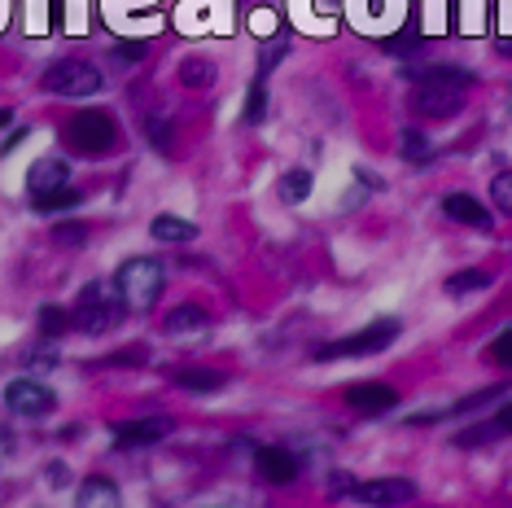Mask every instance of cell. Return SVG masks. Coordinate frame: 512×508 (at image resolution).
I'll return each mask as SVG.
<instances>
[{"label": "cell", "mask_w": 512, "mask_h": 508, "mask_svg": "<svg viewBox=\"0 0 512 508\" xmlns=\"http://www.w3.org/2000/svg\"><path fill=\"white\" fill-rule=\"evenodd\" d=\"M71 329V311H62V307H40V333L44 338H62V333Z\"/></svg>", "instance_id": "7402d4cb"}, {"label": "cell", "mask_w": 512, "mask_h": 508, "mask_svg": "<svg viewBox=\"0 0 512 508\" xmlns=\"http://www.w3.org/2000/svg\"><path fill=\"white\" fill-rule=\"evenodd\" d=\"M254 456H259V473L267 482H281L285 487V482L298 478V456L289 452V447H259Z\"/></svg>", "instance_id": "8fae6325"}, {"label": "cell", "mask_w": 512, "mask_h": 508, "mask_svg": "<svg viewBox=\"0 0 512 508\" xmlns=\"http://www.w3.org/2000/svg\"><path fill=\"white\" fill-rule=\"evenodd\" d=\"M5 408L14 412V417L36 421V417H49V412L57 408V399H53V390L44 386V381L18 377V381H9V386H5Z\"/></svg>", "instance_id": "8992f818"}, {"label": "cell", "mask_w": 512, "mask_h": 508, "mask_svg": "<svg viewBox=\"0 0 512 508\" xmlns=\"http://www.w3.org/2000/svg\"><path fill=\"white\" fill-rule=\"evenodd\" d=\"M316 9H320V14H333L337 5H333V0H316Z\"/></svg>", "instance_id": "74e56055"}, {"label": "cell", "mask_w": 512, "mask_h": 508, "mask_svg": "<svg viewBox=\"0 0 512 508\" xmlns=\"http://www.w3.org/2000/svg\"><path fill=\"white\" fill-rule=\"evenodd\" d=\"M491 360L504 364V368H512V329H504V333H499V338L491 342Z\"/></svg>", "instance_id": "83f0119b"}, {"label": "cell", "mask_w": 512, "mask_h": 508, "mask_svg": "<svg viewBox=\"0 0 512 508\" xmlns=\"http://www.w3.org/2000/svg\"><path fill=\"white\" fill-rule=\"evenodd\" d=\"M206 325H211V316H206L202 307H193V303L176 307L167 320H162V329H167V333H202Z\"/></svg>", "instance_id": "e0dca14e"}, {"label": "cell", "mask_w": 512, "mask_h": 508, "mask_svg": "<svg viewBox=\"0 0 512 508\" xmlns=\"http://www.w3.org/2000/svg\"><path fill=\"white\" fill-rule=\"evenodd\" d=\"M263 119H267V88L254 84L246 97V123H263Z\"/></svg>", "instance_id": "d4e9b609"}, {"label": "cell", "mask_w": 512, "mask_h": 508, "mask_svg": "<svg viewBox=\"0 0 512 508\" xmlns=\"http://www.w3.org/2000/svg\"><path fill=\"white\" fill-rule=\"evenodd\" d=\"M412 79L416 88H447V92H464L473 84V71H464V66H407L403 71Z\"/></svg>", "instance_id": "9c48e42d"}, {"label": "cell", "mask_w": 512, "mask_h": 508, "mask_svg": "<svg viewBox=\"0 0 512 508\" xmlns=\"http://www.w3.org/2000/svg\"><path fill=\"white\" fill-rule=\"evenodd\" d=\"M491 434H499L495 425H491V430H464V434H456V443H460V447H477V443H486Z\"/></svg>", "instance_id": "4dcf8cb0"}, {"label": "cell", "mask_w": 512, "mask_h": 508, "mask_svg": "<svg viewBox=\"0 0 512 508\" xmlns=\"http://www.w3.org/2000/svg\"><path fill=\"white\" fill-rule=\"evenodd\" d=\"M491 198H495L499 211L512 215V171H499V176L491 180Z\"/></svg>", "instance_id": "cb8c5ba5"}, {"label": "cell", "mask_w": 512, "mask_h": 508, "mask_svg": "<svg viewBox=\"0 0 512 508\" xmlns=\"http://www.w3.org/2000/svg\"><path fill=\"white\" fill-rule=\"evenodd\" d=\"M176 381L189 395H219L224 390V373H211V368H184Z\"/></svg>", "instance_id": "ac0fdd59"}, {"label": "cell", "mask_w": 512, "mask_h": 508, "mask_svg": "<svg viewBox=\"0 0 512 508\" xmlns=\"http://www.w3.org/2000/svg\"><path fill=\"white\" fill-rule=\"evenodd\" d=\"M281 53H285V44H281V40H276V44H272V49H263V53H259V66H263V71H272V66H276V62H281Z\"/></svg>", "instance_id": "d6a6232c"}, {"label": "cell", "mask_w": 512, "mask_h": 508, "mask_svg": "<svg viewBox=\"0 0 512 508\" xmlns=\"http://www.w3.org/2000/svg\"><path fill=\"white\" fill-rule=\"evenodd\" d=\"M66 141H71V149H79V154L101 158L119 145V127H114V119L101 110H79L75 119L66 123Z\"/></svg>", "instance_id": "3957f363"}, {"label": "cell", "mask_w": 512, "mask_h": 508, "mask_svg": "<svg viewBox=\"0 0 512 508\" xmlns=\"http://www.w3.org/2000/svg\"><path fill=\"white\" fill-rule=\"evenodd\" d=\"M504 395V386H486V390H477V395H464L460 403H456V412H477L482 403H491V399H499Z\"/></svg>", "instance_id": "4316f807"}, {"label": "cell", "mask_w": 512, "mask_h": 508, "mask_svg": "<svg viewBox=\"0 0 512 508\" xmlns=\"http://www.w3.org/2000/svg\"><path fill=\"white\" fill-rule=\"evenodd\" d=\"M0 127H9V110H0Z\"/></svg>", "instance_id": "ab89813d"}, {"label": "cell", "mask_w": 512, "mask_h": 508, "mask_svg": "<svg viewBox=\"0 0 512 508\" xmlns=\"http://www.w3.org/2000/svg\"><path fill=\"white\" fill-rule=\"evenodd\" d=\"M167 434H171L167 417H141V421L114 425V443H119V447H149V443H162Z\"/></svg>", "instance_id": "30bf717a"}, {"label": "cell", "mask_w": 512, "mask_h": 508, "mask_svg": "<svg viewBox=\"0 0 512 508\" xmlns=\"http://www.w3.org/2000/svg\"><path fill=\"white\" fill-rule=\"evenodd\" d=\"M123 298H119V285L114 281H92L84 294H79V307L71 316V329H84V333H106L123 320Z\"/></svg>", "instance_id": "6da1fadb"}, {"label": "cell", "mask_w": 512, "mask_h": 508, "mask_svg": "<svg viewBox=\"0 0 512 508\" xmlns=\"http://www.w3.org/2000/svg\"><path fill=\"white\" fill-rule=\"evenodd\" d=\"M416 110L429 114V119H451L460 106H464V92H447V88H416Z\"/></svg>", "instance_id": "4fadbf2b"}, {"label": "cell", "mask_w": 512, "mask_h": 508, "mask_svg": "<svg viewBox=\"0 0 512 508\" xmlns=\"http://www.w3.org/2000/svg\"><path fill=\"white\" fill-rule=\"evenodd\" d=\"M53 241H57V246H84V241H88V228H84V224H57V228H53Z\"/></svg>", "instance_id": "484cf974"}, {"label": "cell", "mask_w": 512, "mask_h": 508, "mask_svg": "<svg viewBox=\"0 0 512 508\" xmlns=\"http://www.w3.org/2000/svg\"><path fill=\"white\" fill-rule=\"evenodd\" d=\"M491 285V272H482V268H464V272H456L447 281V294L451 298H464V294H477V290H486Z\"/></svg>", "instance_id": "d6986e66"}, {"label": "cell", "mask_w": 512, "mask_h": 508, "mask_svg": "<svg viewBox=\"0 0 512 508\" xmlns=\"http://www.w3.org/2000/svg\"><path fill=\"white\" fill-rule=\"evenodd\" d=\"M31 364H36V368H53V364H57V351H49V346H40V351L31 355Z\"/></svg>", "instance_id": "8d00e7d4"}, {"label": "cell", "mask_w": 512, "mask_h": 508, "mask_svg": "<svg viewBox=\"0 0 512 508\" xmlns=\"http://www.w3.org/2000/svg\"><path fill=\"white\" fill-rule=\"evenodd\" d=\"M79 202H84V198H79V189H71V184H66V189L40 193V198H36V211H40V215H57V211H75Z\"/></svg>", "instance_id": "ffe728a7"}, {"label": "cell", "mask_w": 512, "mask_h": 508, "mask_svg": "<svg viewBox=\"0 0 512 508\" xmlns=\"http://www.w3.org/2000/svg\"><path fill=\"white\" fill-rule=\"evenodd\" d=\"M184 84H211V62H184Z\"/></svg>", "instance_id": "f546056e"}, {"label": "cell", "mask_w": 512, "mask_h": 508, "mask_svg": "<svg viewBox=\"0 0 512 508\" xmlns=\"http://www.w3.org/2000/svg\"><path fill=\"white\" fill-rule=\"evenodd\" d=\"M162 263L158 259H127L119 276H114V285H119V298H123V307L127 311H149L158 303V294H162Z\"/></svg>", "instance_id": "7a4b0ae2"}, {"label": "cell", "mask_w": 512, "mask_h": 508, "mask_svg": "<svg viewBox=\"0 0 512 508\" xmlns=\"http://www.w3.org/2000/svg\"><path fill=\"white\" fill-rule=\"evenodd\" d=\"M394 403H399V395H394V386H386V381H355V386H346V408L368 412V417L390 412Z\"/></svg>", "instance_id": "ba28073f"}, {"label": "cell", "mask_w": 512, "mask_h": 508, "mask_svg": "<svg viewBox=\"0 0 512 508\" xmlns=\"http://www.w3.org/2000/svg\"><path fill=\"white\" fill-rule=\"evenodd\" d=\"M307 193H311V171H307V167L285 171V176H281V202L294 206V202L307 198Z\"/></svg>", "instance_id": "44dd1931"}, {"label": "cell", "mask_w": 512, "mask_h": 508, "mask_svg": "<svg viewBox=\"0 0 512 508\" xmlns=\"http://www.w3.org/2000/svg\"><path fill=\"white\" fill-rule=\"evenodd\" d=\"M79 508H123L119 504V487L110 478H88L79 487Z\"/></svg>", "instance_id": "9a60e30c"}, {"label": "cell", "mask_w": 512, "mask_h": 508, "mask_svg": "<svg viewBox=\"0 0 512 508\" xmlns=\"http://www.w3.org/2000/svg\"><path fill=\"white\" fill-rule=\"evenodd\" d=\"M442 211H447L451 219H456V224H469V228H491V211H486L482 202L473 198V193H447V198H442Z\"/></svg>", "instance_id": "7c38bea8"}, {"label": "cell", "mask_w": 512, "mask_h": 508, "mask_svg": "<svg viewBox=\"0 0 512 508\" xmlns=\"http://www.w3.org/2000/svg\"><path fill=\"white\" fill-rule=\"evenodd\" d=\"M145 53H149L145 40H127V44H119V49H114V57H119V62H141Z\"/></svg>", "instance_id": "f1b7e54d"}, {"label": "cell", "mask_w": 512, "mask_h": 508, "mask_svg": "<svg viewBox=\"0 0 512 508\" xmlns=\"http://www.w3.org/2000/svg\"><path fill=\"white\" fill-rule=\"evenodd\" d=\"M499 53H504V57H512V40H499Z\"/></svg>", "instance_id": "f35d334b"}, {"label": "cell", "mask_w": 512, "mask_h": 508, "mask_svg": "<svg viewBox=\"0 0 512 508\" xmlns=\"http://www.w3.org/2000/svg\"><path fill=\"white\" fill-rule=\"evenodd\" d=\"M421 49V40L407 36V40H386V53H416Z\"/></svg>", "instance_id": "836d02e7"}, {"label": "cell", "mask_w": 512, "mask_h": 508, "mask_svg": "<svg viewBox=\"0 0 512 508\" xmlns=\"http://www.w3.org/2000/svg\"><path fill=\"white\" fill-rule=\"evenodd\" d=\"M149 136H154V145H158V149H167V145H171V127H167V123H149Z\"/></svg>", "instance_id": "d590c367"}, {"label": "cell", "mask_w": 512, "mask_h": 508, "mask_svg": "<svg viewBox=\"0 0 512 508\" xmlns=\"http://www.w3.org/2000/svg\"><path fill=\"white\" fill-rule=\"evenodd\" d=\"M149 233H154L158 241H167V246H184V241L197 237V224H189V219H176V215H158L154 224H149Z\"/></svg>", "instance_id": "2e32d148"}, {"label": "cell", "mask_w": 512, "mask_h": 508, "mask_svg": "<svg viewBox=\"0 0 512 508\" xmlns=\"http://www.w3.org/2000/svg\"><path fill=\"white\" fill-rule=\"evenodd\" d=\"M329 495H333V500H337V495H355V482L346 478V473H333V478H329Z\"/></svg>", "instance_id": "1f68e13d"}, {"label": "cell", "mask_w": 512, "mask_h": 508, "mask_svg": "<svg viewBox=\"0 0 512 508\" xmlns=\"http://www.w3.org/2000/svg\"><path fill=\"white\" fill-rule=\"evenodd\" d=\"M403 158H412V163H429L434 149H429V141L421 132H403Z\"/></svg>", "instance_id": "603a6c76"}, {"label": "cell", "mask_w": 512, "mask_h": 508, "mask_svg": "<svg viewBox=\"0 0 512 508\" xmlns=\"http://www.w3.org/2000/svg\"><path fill=\"white\" fill-rule=\"evenodd\" d=\"M399 320H377V325H364L359 333H351V338H337L329 346H320V360H355V355H377L386 351V346L399 338Z\"/></svg>", "instance_id": "277c9868"}, {"label": "cell", "mask_w": 512, "mask_h": 508, "mask_svg": "<svg viewBox=\"0 0 512 508\" xmlns=\"http://www.w3.org/2000/svg\"><path fill=\"white\" fill-rule=\"evenodd\" d=\"M495 430H499V434H512V399L495 412Z\"/></svg>", "instance_id": "e575fe53"}, {"label": "cell", "mask_w": 512, "mask_h": 508, "mask_svg": "<svg viewBox=\"0 0 512 508\" xmlns=\"http://www.w3.org/2000/svg\"><path fill=\"white\" fill-rule=\"evenodd\" d=\"M66 180H71V167H66L62 158H40L27 176V189H31V198H40V193L66 189Z\"/></svg>", "instance_id": "5bb4252c"}, {"label": "cell", "mask_w": 512, "mask_h": 508, "mask_svg": "<svg viewBox=\"0 0 512 508\" xmlns=\"http://www.w3.org/2000/svg\"><path fill=\"white\" fill-rule=\"evenodd\" d=\"M44 88L57 97H92V92H101V71H92L79 57H66V62H53L44 71Z\"/></svg>", "instance_id": "5b68a950"}, {"label": "cell", "mask_w": 512, "mask_h": 508, "mask_svg": "<svg viewBox=\"0 0 512 508\" xmlns=\"http://www.w3.org/2000/svg\"><path fill=\"white\" fill-rule=\"evenodd\" d=\"M355 500H364V504H372V508L412 504V500H416V482H412V478H372V482H355Z\"/></svg>", "instance_id": "52a82bcc"}]
</instances>
